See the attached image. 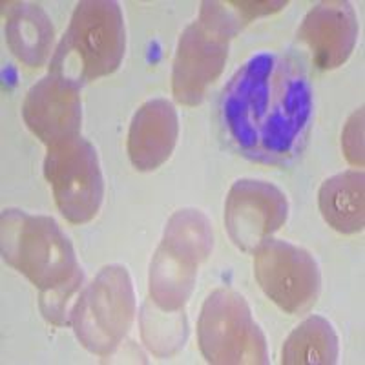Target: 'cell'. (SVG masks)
<instances>
[{"mask_svg": "<svg viewBox=\"0 0 365 365\" xmlns=\"http://www.w3.org/2000/svg\"><path fill=\"white\" fill-rule=\"evenodd\" d=\"M179 137L178 110L168 99L139 106L128 130V158L137 170L152 172L170 159Z\"/></svg>", "mask_w": 365, "mask_h": 365, "instance_id": "7c38bea8", "label": "cell"}, {"mask_svg": "<svg viewBox=\"0 0 365 365\" xmlns=\"http://www.w3.org/2000/svg\"><path fill=\"white\" fill-rule=\"evenodd\" d=\"M289 2H241V0H228V2H212L207 0L201 4L200 19L197 21L203 22L208 28L216 29L220 34L227 35V37L234 38L241 29L245 28L250 21L257 17H265V15H272L276 11H282L287 8Z\"/></svg>", "mask_w": 365, "mask_h": 365, "instance_id": "d6986e66", "label": "cell"}, {"mask_svg": "<svg viewBox=\"0 0 365 365\" xmlns=\"http://www.w3.org/2000/svg\"><path fill=\"white\" fill-rule=\"evenodd\" d=\"M232 38L194 21L178 42L172 66V93L179 104L197 106L208 88L220 79Z\"/></svg>", "mask_w": 365, "mask_h": 365, "instance_id": "9c48e42d", "label": "cell"}, {"mask_svg": "<svg viewBox=\"0 0 365 365\" xmlns=\"http://www.w3.org/2000/svg\"><path fill=\"white\" fill-rule=\"evenodd\" d=\"M289 216L287 195L272 182L240 179L225 201V227L234 245L254 252L263 241L285 225Z\"/></svg>", "mask_w": 365, "mask_h": 365, "instance_id": "ba28073f", "label": "cell"}, {"mask_svg": "<svg viewBox=\"0 0 365 365\" xmlns=\"http://www.w3.org/2000/svg\"><path fill=\"white\" fill-rule=\"evenodd\" d=\"M365 175L347 170L325 179L319 187L318 205L325 223L340 234H356L365 225Z\"/></svg>", "mask_w": 365, "mask_h": 365, "instance_id": "5bb4252c", "label": "cell"}, {"mask_svg": "<svg viewBox=\"0 0 365 365\" xmlns=\"http://www.w3.org/2000/svg\"><path fill=\"white\" fill-rule=\"evenodd\" d=\"M83 283L84 270L79 267L66 282L50 287V289H42L41 298H38V307H41L42 316L57 327L71 325L75 303L79 299L81 291L84 289Z\"/></svg>", "mask_w": 365, "mask_h": 365, "instance_id": "ffe728a7", "label": "cell"}, {"mask_svg": "<svg viewBox=\"0 0 365 365\" xmlns=\"http://www.w3.org/2000/svg\"><path fill=\"white\" fill-rule=\"evenodd\" d=\"M197 269L159 243L148 270L150 299L163 311H182L194 292Z\"/></svg>", "mask_w": 365, "mask_h": 365, "instance_id": "9a60e30c", "label": "cell"}, {"mask_svg": "<svg viewBox=\"0 0 365 365\" xmlns=\"http://www.w3.org/2000/svg\"><path fill=\"white\" fill-rule=\"evenodd\" d=\"M298 38L309 46L314 66L336 70L347 63L358 41V19L351 2H319L305 15Z\"/></svg>", "mask_w": 365, "mask_h": 365, "instance_id": "8fae6325", "label": "cell"}, {"mask_svg": "<svg viewBox=\"0 0 365 365\" xmlns=\"http://www.w3.org/2000/svg\"><path fill=\"white\" fill-rule=\"evenodd\" d=\"M135 318V291L123 265H106L75 303L71 327L86 351L110 356L123 345Z\"/></svg>", "mask_w": 365, "mask_h": 365, "instance_id": "277c9868", "label": "cell"}, {"mask_svg": "<svg viewBox=\"0 0 365 365\" xmlns=\"http://www.w3.org/2000/svg\"><path fill=\"white\" fill-rule=\"evenodd\" d=\"M314 93L299 58L259 51L230 77L221 96L220 119L228 145L241 158L289 166L311 135Z\"/></svg>", "mask_w": 365, "mask_h": 365, "instance_id": "6da1fadb", "label": "cell"}, {"mask_svg": "<svg viewBox=\"0 0 365 365\" xmlns=\"http://www.w3.org/2000/svg\"><path fill=\"white\" fill-rule=\"evenodd\" d=\"M0 249L4 262L41 291L66 282L81 267L71 241L53 217L19 208H6L0 216Z\"/></svg>", "mask_w": 365, "mask_h": 365, "instance_id": "3957f363", "label": "cell"}, {"mask_svg": "<svg viewBox=\"0 0 365 365\" xmlns=\"http://www.w3.org/2000/svg\"><path fill=\"white\" fill-rule=\"evenodd\" d=\"M22 117L48 148L75 139L83 126L81 88L48 73L26 93Z\"/></svg>", "mask_w": 365, "mask_h": 365, "instance_id": "30bf717a", "label": "cell"}, {"mask_svg": "<svg viewBox=\"0 0 365 365\" xmlns=\"http://www.w3.org/2000/svg\"><path fill=\"white\" fill-rule=\"evenodd\" d=\"M126 50L120 6L113 0H83L75 6L70 26L57 44L50 73L83 88L119 70Z\"/></svg>", "mask_w": 365, "mask_h": 365, "instance_id": "7a4b0ae2", "label": "cell"}, {"mask_svg": "<svg viewBox=\"0 0 365 365\" xmlns=\"http://www.w3.org/2000/svg\"><path fill=\"white\" fill-rule=\"evenodd\" d=\"M340 356V340L329 319L309 316L289 334L282 349V364L334 365Z\"/></svg>", "mask_w": 365, "mask_h": 365, "instance_id": "2e32d148", "label": "cell"}, {"mask_svg": "<svg viewBox=\"0 0 365 365\" xmlns=\"http://www.w3.org/2000/svg\"><path fill=\"white\" fill-rule=\"evenodd\" d=\"M6 42L15 57L28 68H41L53 57L55 28L50 15L35 2H2Z\"/></svg>", "mask_w": 365, "mask_h": 365, "instance_id": "4fadbf2b", "label": "cell"}, {"mask_svg": "<svg viewBox=\"0 0 365 365\" xmlns=\"http://www.w3.org/2000/svg\"><path fill=\"white\" fill-rule=\"evenodd\" d=\"M197 341L208 364H269L265 334L254 322L247 299L232 289H217L205 299Z\"/></svg>", "mask_w": 365, "mask_h": 365, "instance_id": "5b68a950", "label": "cell"}, {"mask_svg": "<svg viewBox=\"0 0 365 365\" xmlns=\"http://www.w3.org/2000/svg\"><path fill=\"white\" fill-rule=\"evenodd\" d=\"M161 245L185 262L200 267L214 249L210 221L197 208H181L166 223Z\"/></svg>", "mask_w": 365, "mask_h": 365, "instance_id": "e0dca14e", "label": "cell"}, {"mask_svg": "<svg viewBox=\"0 0 365 365\" xmlns=\"http://www.w3.org/2000/svg\"><path fill=\"white\" fill-rule=\"evenodd\" d=\"M44 178L58 210L70 223L83 225L97 216L104 197V178L96 146L88 139L79 135L50 146Z\"/></svg>", "mask_w": 365, "mask_h": 365, "instance_id": "8992f818", "label": "cell"}, {"mask_svg": "<svg viewBox=\"0 0 365 365\" xmlns=\"http://www.w3.org/2000/svg\"><path fill=\"white\" fill-rule=\"evenodd\" d=\"M254 276L287 314L312 307L322 289V274L311 252L283 240H265L254 250Z\"/></svg>", "mask_w": 365, "mask_h": 365, "instance_id": "52a82bcc", "label": "cell"}, {"mask_svg": "<svg viewBox=\"0 0 365 365\" xmlns=\"http://www.w3.org/2000/svg\"><path fill=\"white\" fill-rule=\"evenodd\" d=\"M187 316L185 312L163 311L152 299L145 302L141 312V334L146 347L155 356H172L187 341Z\"/></svg>", "mask_w": 365, "mask_h": 365, "instance_id": "ac0fdd59", "label": "cell"}, {"mask_svg": "<svg viewBox=\"0 0 365 365\" xmlns=\"http://www.w3.org/2000/svg\"><path fill=\"white\" fill-rule=\"evenodd\" d=\"M341 148L353 166H364V108H358L345 123L341 133Z\"/></svg>", "mask_w": 365, "mask_h": 365, "instance_id": "44dd1931", "label": "cell"}]
</instances>
